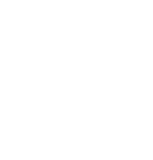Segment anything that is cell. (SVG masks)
Masks as SVG:
<instances>
[]
</instances>
